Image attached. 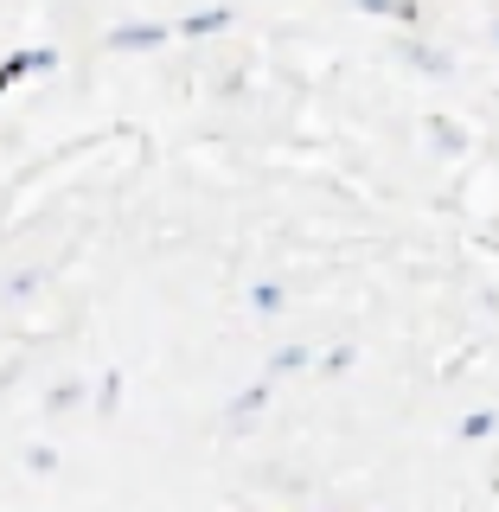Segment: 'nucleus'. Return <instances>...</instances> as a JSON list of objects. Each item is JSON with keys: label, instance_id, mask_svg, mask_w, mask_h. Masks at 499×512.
<instances>
[{"label": "nucleus", "instance_id": "3", "mask_svg": "<svg viewBox=\"0 0 499 512\" xmlns=\"http://www.w3.org/2000/svg\"><path fill=\"white\" fill-rule=\"evenodd\" d=\"M263 410H269V378H256V384H244V391L224 404V423H231V429H250Z\"/></svg>", "mask_w": 499, "mask_h": 512}, {"label": "nucleus", "instance_id": "9", "mask_svg": "<svg viewBox=\"0 0 499 512\" xmlns=\"http://www.w3.org/2000/svg\"><path fill=\"white\" fill-rule=\"evenodd\" d=\"M493 429H499V416H493V410H468V416H461V442H487Z\"/></svg>", "mask_w": 499, "mask_h": 512}, {"label": "nucleus", "instance_id": "13", "mask_svg": "<svg viewBox=\"0 0 499 512\" xmlns=\"http://www.w3.org/2000/svg\"><path fill=\"white\" fill-rule=\"evenodd\" d=\"M352 359H359V346H333L320 352V372H352Z\"/></svg>", "mask_w": 499, "mask_h": 512}, {"label": "nucleus", "instance_id": "15", "mask_svg": "<svg viewBox=\"0 0 499 512\" xmlns=\"http://www.w3.org/2000/svg\"><path fill=\"white\" fill-rule=\"evenodd\" d=\"M352 7H359V13H372V20H391V7H397V0H352Z\"/></svg>", "mask_w": 499, "mask_h": 512}, {"label": "nucleus", "instance_id": "11", "mask_svg": "<svg viewBox=\"0 0 499 512\" xmlns=\"http://www.w3.org/2000/svg\"><path fill=\"white\" fill-rule=\"evenodd\" d=\"M116 404H122V372H103V384H96V410L116 416Z\"/></svg>", "mask_w": 499, "mask_h": 512}, {"label": "nucleus", "instance_id": "8", "mask_svg": "<svg viewBox=\"0 0 499 512\" xmlns=\"http://www.w3.org/2000/svg\"><path fill=\"white\" fill-rule=\"evenodd\" d=\"M282 308H288L282 282H250V314H282Z\"/></svg>", "mask_w": 499, "mask_h": 512}, {"label": "nucleus", "instance_id": "1", "mask_svg": "<svg viewBox=\"0 0 499 512\" xmlns=\"http://www.w3.org/2000/svg\"><path fill=\"white\" fill-rule=\"evenodd\" d=\"M173 39V26L167 20H122V26H109V52H160V45Z\"/></svg>", "mask_w": 499, "mask_h": 512}, {"label": "nucleus", "instance_id": "5", "mask_svg": "<svg viewBox=\"0 0 499 512\" xmlns=\"http://www.w3.org/2000/svg\"><path fill=\"white\" fill-rule=\"evenodd\" d=\"M423 135L436 141L442 154H468V148H474V141H468V128H461L455 116H429V122H423Z\"/></svg>", "mask_w": 499, "mask_h": 512}, {"label": "nucleus", "instance_id": "14", "mask_svg": "<svg viewBox=\"0 0 499 512\" xmlns=\"http://www.w3.org/2000/svg\"><path fill=\"white\" fill-rule=\"evenodd\" d=\"M26 468H32V474H52V468H58V448L32 442V448H26Z\"/></svg>", "mask_w": 499, "mask_h": 512}, {"label": "nucleus", "instance_id": "4", "mask_svg": "<svg viewBox=\"0 0 499 512\" xmlns=\"http://www.w3.org/2000/svg\"><path fill=\"white\" fill-rule=\"evenodd\" d=\"M404 64L423 71V77H448V71H455V58H448L442 45H429V39H404Z\"/></svg>", "mask_w": 499, "mask_h": 512}, {"label": "nucleus", "instance_id": "6", "mask_svg": "<svg viewBox=\"0 0 499 512\" xmlns=\"http://www.w3.org/2000/svg\"><path fill=\"white\" fill-rule=\"evenodd\" d=\"M231 20H237L231 7H199V13H186V20H180V39H212V32H224Z\"/></svg>", "mask_w": 499, "mask_h": 512}, {"label": "nucleus", "instance_id": "10", "mask_svg": "<svg viewBox=\"0 0 499 512\" xmlns=\"http://www.w3.org/2000/svg\"><path fill=\"white\" fill-rule=\"evenodd\" d=\"M71 404H84V384H77V378H64V384L45 391V410H71Z\"/></svg>", "mask_w": 499, "mask_h": 512}, {"label": "nucleus", "instance_id": "12", "mask_svg": "<svg viewBox=\"0 0 499 512\" xmlns=\"http://www.w3.org/2000/svg\"><path fill=\"white\" fill-rule=\"evenodd\" d=\"M39 282H45V269H20V276L7 282V301H26V295H32Z\"/></svg>", "mask_w": 499, "mask_h": 512}, {"label": "nucleus", "instance_id": "7", "mask_svg": "<svg viewBox=\"0 0 499 512\" xmlns=\"http://www.w3.org/2000/svg\"><path fill=\"white\" fill-rule=\"evenodd\" d=\"M308 365H314V352H308V346H276V352H269V378L308 372Z\"/></svg>", "mask_w": 499, "mask_h": 512}, {"label": "nucleus", "instance_id": "2", "mask_svg": "<svg viewBox=\"0 0 499 512\" xmlns=\"http://www.w3.org/2000/svg\"><path fill=\"white\" fill-rule=\"evenodd\" d=\"M39 71H58V45H26V52H7V58H0V96L20 84V77H39Z\"/></svg>", "mask_w": 499, "mask_h": 512}, {"label": "nucleus", "instance_id": "16", "mask_svg": "<svg viewBox=\"0 0 499 512\" xmlns=\"http://www.w3.org/2000/svg\"><path fill=\"white\" fill-rule=\"evenodd\" d=\"M493 45H499V20H493Z\"/></svg>", "mask_w": 499, "mask_h": 512}]
</instances>
